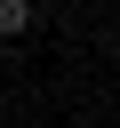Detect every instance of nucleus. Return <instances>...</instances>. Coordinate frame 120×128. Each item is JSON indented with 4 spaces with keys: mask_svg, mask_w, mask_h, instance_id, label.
Instances as JSON below:
<instances>
[{
    "mask_svg": "<svg viewBox=\"0 0 120 128\" xmlns=\"http://www.w3.org/2000/svg\"><path fill=\"white\" fill-rule=\"evenodd\" d=\"M32 32V0H0V40H24Z\"/></svg>",
    "mask_w": 120,
    "mask_h": 128,
    "instance_id": "f257e3e1",
    "label": "nucleus"
}]
</instances>
